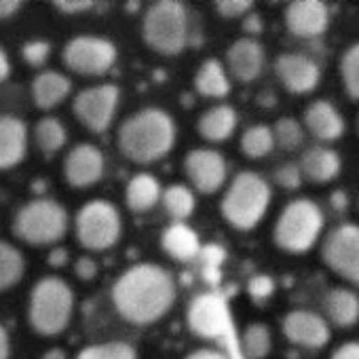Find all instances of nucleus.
<instances>
[{
    "label": "nucleus",
    "instance_id": "nucleus-1",
    "mask_svg": "<svg viewBox=\"0 0 359 359\" xmlns=\"http://www.w3.org/2000/svg\"><path fill=\"white\" fill-rule=\"evenodd\" d=\"M177 296L175 279L167 269L152 262H137L123 271L110 298L116 313L131 325H152L173 306Z\"/></svg>",
    "mask_w": 359,
    "mask_h": 359
},
{
    "label": "nucleus",
    "instance_id": "nucleus-2",
    "mask_svg": "<svg viewBox=\"0 0 359 359\" xmlns=\"http://www.w3.org/2000/svg\"><path fill=\"white\" fill-rule=\"evenodd\" d=\"M177 137V125L169 112L156 106L142 108L127 116L116 131V146L125 158L137 165H152L165 158Z\"/></svg>",
    "mask_w": 359,
    "mask_h": 359
},
{
    "label": "nucleus",
    "instance_id": "nucleus-3",
    "mask_svg": "<svg viewBox=\"0 0 359 359\" xmlns=\"http://www.w3.org/2000/svg\"><path fill=\"white\" fill-rule=\"evenodd\" d=\"M271 197V184L262 173L239 171L222 195L220 214L233 229L248 233L266 216Z\"/></svg>",
    "mask_w": 359,
    "mask_h": 359
},
{
    "label": "nucleus",
    "instance_id": "nucleus-4",
    "mask_svg": "<svg viewBox=\"0 0 359 359\" xmlns=\"http://www.w3.org/2000/svg\"><path fill=\"white\" fill-rule=\"evenodd\" d=\"M74 315V292L68 281L55 275L41 277L28 298L30 327L41 336L62 334Z\"/></svg>",
    "mask_w": 359,
    "mask_h": 359
},
{
    "label": "nucleus",
    "instance_id": "nucleus-5",
    "mask_svg": "<svg viewBox=\"0 0 359 359\" xmlns=\"http://www.w3.org/2000/svg\"><path fill=\"white\" fill-rule=\"evenodd\" d=\"M191 36L189 9L180 0H156L142 20V39L158 55H180Z\"/></svg>",
    "mask_w": 359,
    "mask_h": 359
},
{
    "label": "nucleus",
    "instance_id": "nucleus-6",
    "mask_svg": "<svg viewBox=\"0 0 359 359\" xmlns=\"http://www.w3.org/2000/svg\"><path fill=\"white\" fill-rule=\"evenodd\" d=\"M325 226L321 208L304 197L283 205L273 229V241L287 254H306L315 248Z\"/></svg>",
    "mask_w": 359,
    "mask_h": 359
},
{
    "label": "nucleus",
    "instance_id": "nucleus-7",
    "mask_svg": "<svg viewBox=\"0 0 359 359\" xmlns=\"http://www.w3.org/2000/svg\"><path fill=\"white\" fill-rule=\"evenodd\" d=\"M70 226L66 208L49 197H39L24 203L13 220V233L20 241L32 248L60 243Z\"/></svg>",
    "mask_w": 359,
    "mask_h": 359
},
{
    "label": "nucleus",
    "instance_id": "nucleus-8",
    "mask_svg": "<svg viewBox=\"0 0 359 359\" xmlns=\"http://www.w3.org/2000/svg\"><path fill=\"white\" fill-rule=\"evenodd\" d=\"M74 233L76 241L87 252H106L118 243L123 235V218L114 203L91 199L76 212Z\"/></svg>",
    "mask_w": 359,
    "mask_h": 359
},
{
    "label": "nucleus",
    "instance_id": "nucleus-9",
    "mask_svg": "<svg viewBox=\"0 0 359 359\" xmlns=\"http://www.w3.org/2000/svg\"><path fill=\"white\" fill-rule=\"evenodd\" d=\"M116 45L106 36L79 34L72 36L62 51L66 68L81 76H104L116 64Z\"/></svg>",
    "mask_w": 359,
    "mask_h": 359
},
{
    "label": "nucleus",
    "instance_id": "nucleus-10",
    "mask_svg": "<svg viewBox=\"0 0 359 359\" xmlns=\"http://www.w3.org/2000/svg\"><path fill=\"white\" fill-rule=\"evenodd\" d=\"M321 260L334 275L359 287V224L334 226L321 243Z\"/></svg>",
    "mask_w": 359,
    "mask_h": 359
},
{
    "label": "nucleus",
    "instance_id": "nucleus-11",
    "mask_svg": "<svg viewBox=\"0 0 359 359\" xmlns=\"http://www.w3.org/2000/svg\"><path fill=\"white\" fill-rule=\"evenodd\" d=\"M121 102V89L114 83H102L79 91L72 100V114L91 133L110 129Z\"/></svg>",
    "mask_w": 359,
    "mask_h": 359
},
{
    "label": "nucleus",
    "instance_id": "nucleus-12",
    "mask_svg": "<svg viewBox=\"0 0 359 359\" xmlns=\"http://www.w3.org/2000/svg\"><path fill=\"white\" fill-rule=\"evenodd\" d=\"M189 330L203 340H220L231 332V311L218 292L197 294L187 309Z\"/></svg>",
    "mask_w": 359,
    "mask_h": 359
},
{
    "label": "nucleus",
    "instance_id": "nucleus-13",
    "mask_svg": "<svg viewBox=\"0 0 359 359\" xmlns=\"http://www.w3.org/2000/svg\"><path fill=\"white\" fill-rule=\"evenodd\" d=\"M184 173L197 193L216 195L226 184L229 165L224 154L214 148H193L184 156Z\"/></svg>",
    "mask_w": 359,
    "mask_h": 359
},
{
    "label": "nucleus",
    "instance_id": "nucleus-14",
    "mask_svg": "<svg viewBox=\"0 0 359 359\" xmlns=\"http://www.w3.org/2000/svg\"><path fill=\"white\" fill-rule=\"evenodd\" d=\"M283 336L302 348H323L332 338V327L327 319L315 311L296 309L281 319Z\"/></svg>",
    "mask_w": 359,
    "mask_h": 359
},
{
    "label": "nucleus",
    "instance_id": "nucleus-15",
    "mask_svg": "<svg viewBox=\"0 0 359 359\" xmlns=\"http://www.w3.org/2000/svg\"><path fill=\"white\" fill-rule=\"evenodd\" d=\"M106 171L104 152L89 142L70 148L64 158V177L72 189H89L97 184Z\"/></svg>",
    "mask_w": 359,
    "mask_h": 359
},
{
    "label": "nucleus",
    "instance_id": "nucleus-16",
    "mask_svg": "<svg viewBox=\"0 0 359 359\" xmlns=\"http://www.w3.org/2000/svg\"><path fill=\"white\" fill-rule=\"evenodd\" d=\"M283 24L298 39H319L330 28V9L321 0H292L283 9Z\"/></svg>",
    "mask_w": 359,
    "mask_h": 359
},
{
    "label": "nucleus",
    "instance_id": "nucleus-17",
    "mask_svg": "<svg viewBox=\"0 0 359 359\" xmlns=\"http://www.w3.org/2000/svg\"><path fill=\"white\" fill-rule=\"evenodd\" d=\"M275 74L285 91L306 95L317 89L321 81L319 64L304 53H281L275 60Z\"/></svg>",
    "mask_w": 359,
    "mask_h": 359
},
{
    "label": "nucleus",
    "instance_id": "nucleus-18",
    "mask_svg": "<svg viewBox=\"0 0 359 359\" xmlns=\"http://www.w3.org/2000/svg\"><path fill=\"white\" fill-rule=\"evenodd\" d=\"M266 66V51L252 36L237 39L226 49V70L239 83H254Z\"/></svg>",
    "mask_w": 359,
    "mask_h": 359
},
{
    "label": "nucleus",
    "instance_id": "nucleus-19",
    "mask_svg": "<svg viewBox=\"0 0 359 359\" xmlns=\"http://www.w3.org/2000/svg\"><path fill=\"white\" fill-rule=\"evenodd\" d=\"M302 125L317 142H323V144L340 140L346 131L344 116L327 100L311 102L302 114Z\"/></svg>",
    "mask_w": 359,
    "mask_h": 359
},
{
    "label": "nucleus",
    "instance_id": "nucleus-20",
    "mask_svg": "<svg viewBox=\"0 0 359 359\" xmlns=\"http://www.w3.org/2000/svg\"><path fill=\"white\" fill-rule=\"evenodd\" d=\"M28 152V127L15 114H0V171L18 167Z\"/></svg>",
    "mask_w": 359,
    "mask_h": 359
},
{
    "label": "nucleus",
    "instance_id": "nucleus-21",
    "mask_svg": "<svg viewBox=\"0 0 359 359\" xmlns=\"http://www.w3.org/2000/svg\"><path fill=\"white\" fill-rule=\"evenodd\" d=\"M298 165L302 169L304 180H309L313 184H327L338 177V173L342 169V158L334 148L315 144V146H309L300 154Z\"/></svg>",
    "mask_w": 359,
    "mask_h": 359
},
{
    "label": "nucleus",
    "instance_id": "nucleus-22",
    "mask_svg": "<svg viewBox=\"0 0 359 359\" xmlns=\"http://www.w3.org/2000/svg\"><path fill=\"white\" fill-rule=\"evenodd\" d=\"M32 102L39 110L49 112L57 108L72 91V81L57 70H43L32 81Z\"/></svg>",
    "mask_w": 359,
    "mask_h": 359
},
{
    "label": "nucleus",
    "instance_id": "nucleus-23",
    "mask_svg": "<svg viewBox=\"0 0 359 359\" xmlns=\"http://www.w3.org/2000/svg\"><path fill=\"white\" fill-rule=\"evenodd\" d=\"M161 248L177 262H191L199 258L203 243L187 222H171L161 235Z\"/></svg>",
    "mask_w": 359,
    "mask_h": 359
},
{
    "label": "nucleus",
    "instance_id": "nucleus-24",
    "mask_svg": "<svg viewBox=\"0 0 359 359\" xmlns=\"http://www.w3.org/2000/svg\"><path fill=\"white\" fill-rule=\"evenodd\" d=\"M327 323L336 327H353L359 321V296L351 287H332L323 298Z\"/></svg>",
    "mask_w": 359,
    "mask_h": 359
},
{
    "label": "nucleus",
    "instance_id": "nucleus-25",
    "mask_svg": "<svg viewBox=\"0 0 359 359\" xmlns=\"http://www.w3.org/2000/svg\"><path fill=\"white\" fill-rule=\"evenodd\" d=\"M237 110L229 104H218L205 110L197 121V131L205 142L220 144L226 142L237 129Z\"/></svg>",
    "mask_w": 359,
    "mask_h": 359
},
{
    "label": "nucleus",
    "instance_id": "nucleus-26",
    "mask_svg": "<svg viewBox=\"0 0 359 359\" xmlns=\"http://www.w3.org/2000/svg\"><path fill=\"white\" fill-rule=\"evenodd\" d=\"M163 199L161 182L148 171L135 173L125 189V203L133 214H146L150 212L158 201Z\"/></svg>",
    "mask_w": 359,
    "mask_h": 359
},
{
    "label": "nucleus",
    "instance_id": "nucleus-27",
    "mask_svg": "<svg viewBox=\"0 0 359 359\" xmlns=\"http://www.w3.org/2000/svg\"><path fill=\"white\" fill-rule=\"evenodd\" d=\"M195 91L210 100L226 97L231 93V79L226 66L216 57L205 60L195 74Z\"/></svg>",
    "mask_w": 359,
    "mask_h": 359
},
{
    "label": "nucleus",
    "instance_id": "nucleus-28",
    "mask_svg": "<svg viewBox=\"0 0 359 359\" xmlns=\"http://www.w3.org/2000/svg\"><path fill=\"white\" fill-rule=\"evenodd\" d=\"M161 203L173 222H187L197 210V197L187 184H171L163 189Z\"/></svg>",
    "mask_w": 359,
    "mask_h": 359
},
{
    "label": "nucleus",
    "instance_id": "nucleus-29",
    "mask_svg": "<svg viewBox=\"0 0 359 359\" xmlns=\"http://www.w3.org/2000/svg\"><path fill=\"white\" fill-rule=\"evenodd\" d=\"M239 148H241V152H243L248 158H252V161H258V158L269 156V154L277 148L273 127H269V125H264V123H256V125L248 127V129L241 133Z\"/></svg>",
    "mask_w": 359,
    "mask_h": 359
},
{
    "label": "nucleus",
    "instance_id": "nucleus-30",
    "mask_svg": "<svg viewBox=\"0 0 359 359\" xmlns=\"http://www.w3.org/2000/svg\"><path fill=\"white\" fill-rule=\"evenodd\" d=\"M26 275V258L20 248L0 241V292L15 287Z\"/></svg>",
    "mask_w": 359,
    "mask_h": 359
},
{
    "label": "nucleus",
    "instance_id": "nucleus-31",
    "mask_svg": "<svg viewBox=\"0 0 359 359\" xmlns=\"http://www.w3.org/2000/svg\"><path fill=\"white\" fill-rule=\"evenodd\" d=\"M34 140H36V146L41 148V152L55 154L68 142L66 125L57 116H43L34 125Z\"/></svg>",
    "mask_w": 359,
    "mask_h": 359
},
{
    "label": "nucleus",
    "instance_id": "nucleus-32",
    "mask_svg": "<svg viewBox=\"0 0 359 359\" xmlns=\"http://www.w3.org/2000/svg\"><path fill=\"white\" fill-rule=\"evenodd\" d=\"M273 348V334L266 323L254 321L241 334V351L245 359H266Z\"/></svg>",
    "mask_w": 359,
    "mask_h": 359
},
{
    "label": "nucleus",
    "instance_id": "nucleus-33",
    "mask_svg": "<svg viewBox=\"0 0 359 359\" xmlns=\"http://www.w3.org/2000/svg\"><path fill=\"white\" fill-rule=\"evenodd\" d=\"M273 133H275L277 148H281L285 152L298 150L304 142V125L300 121H296L294 116L277 118L273 125Z\"/></svg>",
    "mask_w": 359,
    "mask_h": 359
},
{
    "label": "nucleus",
    "instance_id": "nucleus-34",
    "mask_svg": "<svg viewBox=\"0 0 359 359\" xmlns=\"http://www.w3.org/2000/svg\"><path fill=\"white\" fill-rule=\"evenodd\" d=\"M76 359H137V351L129 342L110 340L81 348Z\"/></svg>",
    "mask_w": 359,
    "mask_h": 359
},
{
    "label": "nucleus",
    "instance_id": "nucleus-35",
    "mask_svg": "<svg viewBox=\"0 0 359 359\" xmlns=\"http://www.w3.org/2000/svg\"><path fill=\"white\" fill-rule=\"evenodd\" d=\"M342 87L346 95L355 102H359V43H353L340 57L338 64Z\"/></svg>",
    "mask_w": 359,
    "mask_h": 359
},
{
    "label": "nucleus",
    "instance_id": "nucleus-36",
    "mask_svg": "<svg viewBox=\"0 0 359 359\" xmlns=\"http://www.w3.org/2000/svg\"><path fill=\"white\" fill-rule=\"evenodd\" d=\"M273 180L275 184L283 191H298L304 182V175L298 163H281L275 171H273Z\"/></svg>",
    "mask_w": 359,
    "mask_h": 359
},
{
    "label": "nucleus",
    "instance_id": "nucleus-37",
    "mask_svg": "<svg viewBox=\"0 0 359 359\" xmlns=\"http://www.w3.org/2000/svg\"><path fill=\"white\" fill-rule=\"evenodd\" d=\"M49 55H51V43L47 39H32L22 47V60L32 68L45 66Z\"/></svg>",
    "mask_w": 359,
    "mask_h": 359
},
{
    "label": "nucleus",
    "instance_id": "nucleus-38",
    "mask_svg": "<svg viewBox=\"0 0 359 359\" xmlns=\"http://www.w3.org/2000/svg\"><path fill=\"white\" fill-rule=\"evenodd\" d=\"M248 294L254 302H264L275 294V281L266 273H258L248 281Z\"/></svg>",
    "mask_w": 359,
    "mask_h": 359
},
{
    "label": "nucleus",
    "instance_id": "nucleus-39",
    "mask_svg": "<svg viewBox=\"0 0 359 359\" xmlns=\"http://www.w3.org/2000/svg\"><path fill=\"white\" fill-rule=\"evenodd\" d=\"M216 13L224 20H239L245 18L248 13H252L254 3L252 0H218L214 5Z\"/></svg>",
    "mask_w": 359,
    "mask_h": 359
},
{
    "label": "nucleus",
    "instance_id": "nucleus-40",
    "mask_svg": "<svg viewBox=\"0 0 359 359\" xmlns=\"http://www.w3.org/2000/svg\"><path fill=\"white\" fill-rule=\"evenodd\" d=\"M203 266H210V269H222V264L226 262V250L218 243H205L201 248V254H199Z\"/></svg>",
    "mask_w": 359,
    "mask_h": 359
},
{
    "label": "nucleus",
    "instance_id": "nucleus-41",
    "mask_svg": "<svg viewBox=\"0 0 359 359\" xmlns=\"http://www.w3.org/2000/svg\"><path fill=\"white\" fill-rule=\"evenodd\" d=\"M53 7L64 13V15H79V13H87L95 7L93 0H55Z\"/></svg>",
    "mask_w": 359,
    "mask_h": 359
},
{
    "label": "nucleus",
    "instance_id": "nucleus-42",
    "mask_svg": "<svg viewBox=\"0 0 359 359\" xmlns=\"http://www.w3.org/2000/svg\"><path fill=\"white\" fill-rule=\"evenodd\" d=\"M97 271H100V266L91 256H81L74 262V273L81 281H93L97 277Z\"/></svg>",
    "mask_w": 359,
    "mask_h": 359
},
{
    "label": "nucleus",
    "instance_id": "nucleus-43",
    "mask_svg": "<svg viewBox=\"0 0 359 359\" xmlns=\"http://www.w3.org/2000/svg\"><path fill=\"white\" fill-rule=\"evenodd\" d=\"M330 359H359V342L357 340L342 342L340 346L334 348Z\"/></svg>",
    "mask_w": 359,
    "mask_h": 359
},
{
    "label": "nucleus",
    "instance_id": "nucleus-44",
    "mask_svg": "<svg viewBox=\"0 0 359 359\" xmlns=\"http://www.w3.org/2000/svg\"><path fill=\"white\" fill-rule=\"evenodd\" d=\"M243 30L248 32V34H252V39H256L258 34H262V30H264V24H262V18L258 15V13H248L245 18H243Z\"/></svg>",
    "mask_w": 359,
    "mask_h": 359
},
{
    "label": "nucleus",
    "instance_id": "nucleus-45",
    "mask_svg": "<svg viewBox=\"0 0 359 359\" xmlns=\"http://www.w3.org/2000/svg\"><path fill=\"white\" fill-rule=\"evenodd\" d=\"M184 359H231V357L218 348H197V351L189 353Z\"/></svg>",
    "mask_w": 359,
    "mask_h": 359
},
{
    "label": "nucleus",
    "instance_id": "nucleus-46",
    "mask_svg": "<svg viewBox=\"0 0 359 359\" xmlns=\"http://www.w3.org/2000/svg\"><path fill=\"white\" fill-rule=\"evenodd\" d=\"M68 258H70V254H68V250L66 248H53L51 252H49V266H53V269H62V266H66L68 264Z\"/></svg>",
    "mask_w": 359,
    "mask_h": 359
},
{
    "label": "nucleus",
    "instance_id": "nucleus-47",
    "mask_svg": "<svg viewBox=\"0 0 359 359\" xmlns=\"http://www.w3.org/2000/svg\"><path fill=\"white\" fill-rule=\"evenodd\" d=\"M22 7H24L22 0H0V20L13 18Z\"/></svg>",
    "mask_w": 359,
    "mask_h": 359
},
{
    "label": "nucleus",
    "instance_id": "nucleus-48",
    "mask_svg": "<svg viewBox=\"0 0 359 359\" xmlns=\"http://www.w3.org/2000/svg\"><path fill=\"white\" fill-rule=\"evenodd\" d=\"M348 195L346 191H332L330 193V208L336 210V212H344L348 208Z\"/></svg>",
    "mask_w": 359,
    "mask_h": 359
},
{
    "label": "nucleus",
    "instance_id": "nucleus-49",
    "mask_svg": "<svg viewBox=\"0 0 359 359\" xmlns=\"http://www.w3.org/2000/svg\"><path fill=\"white\" fill-rule=\"evenodd\" d=\"M11 357V338L7 327L0 323V359H9Z\"/></svg>",
    "mask_w": 359,
    "mask_h": 359
},
{
    "label": "nucleus",
    "instance_id": "nucleus-50",
    "mask_svg": "<svg viewBox=\"0 0 359 359\" xmlns=\"http://www.w3.org/2000/svg\"><path fill=\"white\" fill-rule=\"evenodd\" d=\"M11 74V62H9V55L7 51L0 47V83H5Z\"/></svg>",
    "mask_w": 359,
    "mask_h": 359
},
{
    "label": "nucleus",
    "instance_id": "nucleus-51",
    "mask_svg": "<svg viewBox=\"0 0 359 359\" xmlns=\"http://www.w3.org/2000/svg\"><path fill=\"white\" fill-rule=\"evenodd\" d=\"M203 281L210 283L212 287L220 283V269H210V266H203Z\"/></svg>",
    "mask_w": 359,
    "mask_h": 359
},
{
    "label": "nucleus",
    "instance_id": "nucleus-52",
    "mask_svg": "<svg viewBox=\"0 0 359 359\" xmlns=\"http://www.w3.org/2000/svg\"><path fill=\"white\" fill-rule=\"evenodd\" d=\"M41 359H68V355H66V351H64V348H60V346H53V348L45 351Z\"/></svg>",
    "mask_w": 359,
    "mask_h": 359
},
{
    "label": "nucleus",
    "instance_id": "nucleus-53",
    "mask_svg": "<svg viewBox=\"0 0 359 359\" xmlns=\"http://www.w3.org/2000/svg\"><path fill=\"white\" fill-rule=\"evenodd\" d=\"M357 135H359V116H357Z\"/></svg>",
    "mask_w": 359,
    "mask_h": 359
}]
</instances>
